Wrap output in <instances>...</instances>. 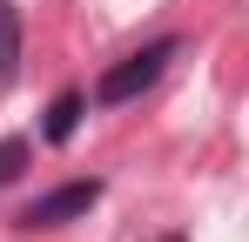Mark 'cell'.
<instances>
[{
    "instance_id": "6da1fadb",
    "label": "cell",
    "mask_w": 249,
    "mask_h": 242,
    "mask_svg": "<svg viewBox=\"0 0 249 242\" xmlns=\"http://www.w3.org/2000/svg\"><path fill=\"white\" fill-rule=\"evenodd\" d=\"M182 54V34H162V40H148V47H135V54H122L108 74L94 81V101L101 108H122V101H135L142 87H155L162 81V68Z\"/></svg>"
},
{
    "instance_id": "7a4b0ae2",
    "label": "cell",
    "mask_w": 249,
    "mask_h": 242,
    "mask_svg": "<svg viewBox=\"0 0 249 242\" xmlns=\"http://www.w3.org/2000/svg\"><path fill=\"white\" fill-rule=\"evenodd\" d=\"M101 202V182L88 175V182H61V189H47L20 208V229H61V222H81L88 208Z\"/></svg>"
},
{
    "instance_id": "3957f363",
    "label": "cell",
    "mask_w": 249,
    "mask_h": 242,
    "mask_svg": "<svg viewBox=\"0 0 249 242\" xmlns=\"http://www.w3.org/2000/svg\"><path fill=\"white\" fill-rule=\"evenodd\" d=\"M81 115H88V94L81 87H61L54 101H47V121H41V141H74V128H81Z\"/></svg>"
},
{
    "instance_id": "277c9868",
    "label": "cell",
    "mask_w": 249,
    "mask_h": 242,
    "mask_svg": "<svg viewBox=\"0 0 249 242\" xmlns=\"http://www.w3.org/2000/svg\"><path fill=\"white\" fill-rule=\"evenodd\" d=\"M20 68V14H14V0H0V81H14Z\"/></svg>"
},
{
    "instance_id": "5b68a950",
    "label": "cell",
    "mask_w": 249,
    "mask_h": 242,
    "mask_svg": "<svg viewBox=\"0 0 249 242\" xmlns=\"http://www.w3.org/2000/svg\"><path fill=\"white\" fill-rule=\"evenodd\" d=\"M27 161H34V141H27V135H7V141H0V189H7V182H20V168H27Z\"/></svg>"
}]
</instances>
